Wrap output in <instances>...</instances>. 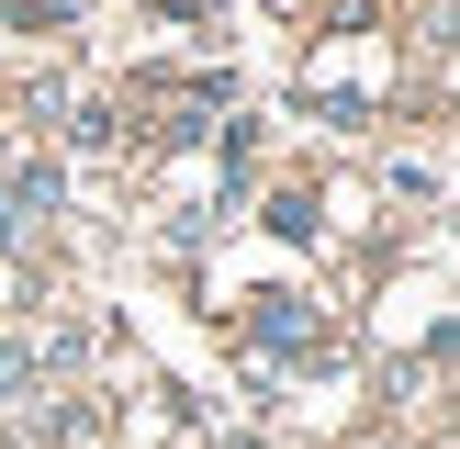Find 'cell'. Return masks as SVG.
I'll return each mask as SVG.
<instances>
[{"label": "cell", "mask_w": 460, "mask_h": 449, "mask_svg": "<svg viewBox=\"0 0 460 449\" xmlns=\"http://www.w3.org/2000/svg\"><path fill=\"white\" fill-rule=\"evenodd\" d=\"M34 371H45V359L22 348V337H0V393H34Z\"/></svg>", "instance_id": "6da1fadb"}]
</instances>
